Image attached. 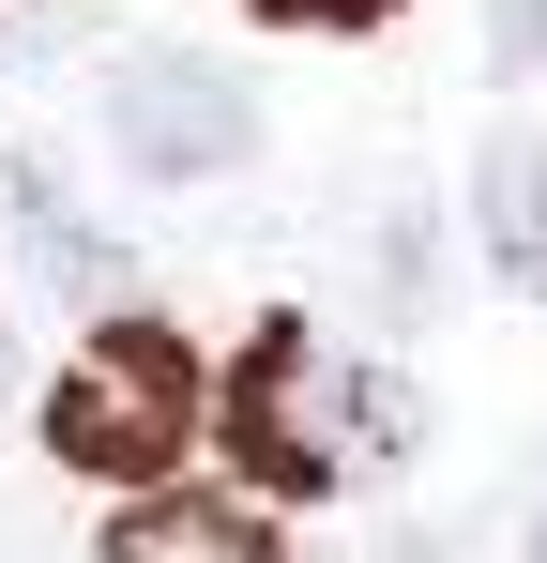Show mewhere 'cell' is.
Masks as SVG:
<instances>
[{
  "mask_svg": "<svg viewBox=\"0 0 547 563\" xmlns=\"http://www.w3.org/2000/svg\"><path fill=\"white\" fill-rule=\"evenodd\" d=\"M107 153H122L137 184H213V168L259 153V92H244L228 62H198V46H153V62L107 77Z\"/></svg>",
  "mask_w": 547,
  "mask_h": 563,
  "instance_id": "cell-3",
  "label": "cell"
},
{
  "mask_svg": "<svg viewBox=\"0 0 547 563\" xmlns=\"http://www.w3.org/2000/svg\"><path fill=\"white\" fill-rule=\"evenodd\" d=\"M259 15H289V31H365V15H395V0H259Z\"/></svg>",
  "mask_w": 547,
  "mask_h": 563,
  "instance_id": "cell-8",
  "label": "cell"
},
{
  "mask_svg": "<svg viewBox=\"0 0 547 563\" xmlns=\"http://www.w3.org/2000/svg\"><path fill=\"white\" fill-rule=\"evenodd\" d=\"M107 563H274V533L228 518V503H137V518L107 533Z\"/></svg>",
  "mask_w": 547,
  "mask_h": 563,
  "instance_id": "cell-5",
  "label": "cell"
},
{
  "mask_svg": "<svg viewBox=\"0 0 547 563\" xmlns=\"http://www.w3.org/2000/svg\"><path fill=\"white\" fill-rule=\"evenodd\" d=\"M533 563H547V518H533Z\"/></svg>",
  "mask_w": 547,
  "mask_h": 563,
  "instance_id": "cell-10",
  "label": "cell"
},
{
  "mask_svg": "<svg viewBox=\"0 0 547 563\" xmlns=\"http://www.w3.org/2000/svg\"><path fill=\"white\" fill-rule=\"evenodd\" d=\"M31 260L77 289V305H91V289H122V244H107V229H77V213H46V198H31Z\"/></svg>",
  "mask_w": 547,
  "mask_h": 563,
  "instance_id": "cell-6",
  "label": "cell"
},
{
  "mask_svg": "<svg viewBox=\"0 0 547 563\" xmlns=\"http://www.w3.org/2000/svg\"><path fill=\"white\" fill-rule=\"evenodd\" d=\"M471 229H487V275L502 289H547V122H502V137H487Z\"/></svg>",
  "mask_w": 547,
  "mask_h": 563,
  "instance_id": "cell-4",
  "label": "cell"
},
{
  "mask_svg": "<svg viewBox=\"0 0 547 563\" xmlns=\"http://www.w3.org/2000/svg\"><path fill=\"white\" fill-rule=\"evenodd\" d=\"M0 396H15V335H0Z\"/></svg>",
  "mask_w": 547,
  "mask_h": 563,
  "instance_id": "cell-9",
  "label": "cell"
},
{
  "mask_svg": "<svg viewBox=\"0 0 547 563\" xmlns=\"http://www.w3.org/2000/svg\"><path fill=\"white\" fill-rule=\"evenodd\" d=\"M182 442H198V351H182L168 320H91L62 396H46V457L137 487V472H168Z\"/></svg>",
  "mask_w": 547,
  "mask_h": 563,
  "instance_id": "cell-2",
  "label": "cell"
},
{
  "mask_svg": "<svg viewBox=\"0 0 547 563\" xmlns=\"http://www.w3.org/2000/svg\"><path fill=\"white\" fill-rule=\"evenodd\" d=\"M487 46H502L517 77H547V0H487Z\"/></svg>",
  "mask_w": 547,
  "mask_h": 563,
  "instance_id": "cell-7",
  "label": "cell"
},
{
  "mask_svg": "<svg viewBox=\"0 0 547 563\" xmlns=\"http://www.w3.org/2000/svg\"><path fill=\"white\" fill-rule=\"evenodd\" d=\"M228 442H244L259 487H335V472H395L411 457V396L380 366H350L335 335L274 320L259 351L228 366Z\"/></svg>",
  "mask_w": 547,
  "mask_h": 563,
  "instance_id": "cell-1",
  "label": "cell"
}]
</instances>
